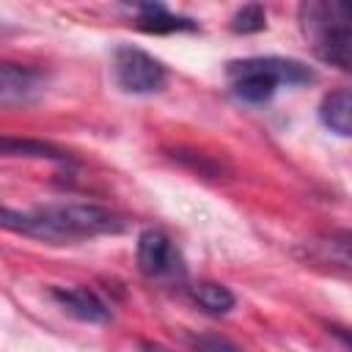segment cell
Instances as JSON below:
<instances>
[{
  "label": "cell",
  "mask_w": 352,
  "mask_h": 352,
  "mask_svg": "<svg viewBox=\"0 0 352 352\" xmlns=\"http://www.w3.org/2000/svg\"><path fill=\"white\" fill-rule=\"evenodd\" d=\"M0 226L6 231L41 239L50 245H66L80 239H94L104 234L126 231V220L99 204L88 201H69V204H47L36 209H11L3 206Z\"/></svg>",
  "instance_id": "6da1fadb"
},
{
  "label": "cell",
  "mask_w": 352,
  "mask_h": 352,
  "mask_svg": "<svg viewBox=\"0 0 352 352\" xmlns=\"http://www.w3.org/2000/svg\"><path fill=\"white\" fill-rule=\"evenodd\" d=\"M226 74L231 82V94L248 104H264L275 96L280 85H302L316 77L308 63L278 55H253V58L228 60Z\"/></svg>",
  "instance_id": "7a4b0ae2"
},
{
  "label": "cell",
  "mask_w": 352,
  "mask_h": 352,
  "mask_svg": "<svg viewBox=\"0 0 352 352\" xmlns=\"http://www.w3.org/2000/svg\"><path fill=\"white\" fill-rule=\"evenodd\" d=\"M110 72H113V82L124 94H138V96L157 94L168 80L165 63L135 44H118L113 50Z\"/></svg>",
  "instance_id": "3957f363"
},
{
  "label": "cell",
  "mask_w": 352,
  "mask_h": 352,
  "mask_svg": "<svg viewBox=\"0 0 352 352\" xmlns=\"http://www.w3.org/2000/svg\"><path fill=\"white\" fill-rule=\"evenodd\" d=\"M135 256H138V270L146 278H151V280L173 283V280H182L184 272H187L184 258H182V250L160 228H143L138 234Z\"/></svg>",
  "instance_id": "277c9868"
},
{
  "label": "cell",
  "mask_w": 352,
  "mask_h": 352,
  "mask_svg": "<svg viewBox=\"0 0 352 352\" xmlns=\"http://www.w3.org/2000/svg\"><path fill=\"white\" fill-rule=\"evenodd\" d=\"M300 256L311 264L352 278V228H330L302 242Z\"/></svg>",
  "instance_id": "5b68a950"
},
{
  "label": "cell",
  "mask_w": 352,
  "mask_h": 352,
  "mask_svg": "<svg viewBox=\"0 0 352 352\" xmlns=\"http://www.w3.org/2000/svg\"><path fill=\"white\" fill-rule=\"evenodd\" d=\"M47 91V74L36 66L25 63H3L0 66V104H30Z\"/></svg>",
  "instance_id": "8992f818"
},
{
  "label": "cell",
  "mask_w": 352,
  "mask_h": 352,
  "mask_svg": "<svg viewBox=\"0 0 352 352\" xmlns=\"http://www.w3.org/2000/svg\"><path fill=\"white\" fill-rule=\"evenodd\" d=\"M50 297L58 302V308L69 316H74L77 322H88V324H104L110 322V305L88 286H55L50 289Z\"/></svg>",
  "instance_id": "52a82bcc"
},
{
  "label": "cell",
  "mask_w": 352,
  "mask_h": 352,
  "mask_svg": "<svg viewBox=\"0 0 352 352\" xmlns=\"http://www.w3.org/2000/svg\"><path fill=\"white\" fill-rule=\"evenodd\" d=\"M300 25L305 36L316 38L319 33L341 25H352V3L324 0V3H302L300 6Z\"/></svg>",
  "instance_id": "ba28073f"
},
{
  "label": "cell",
  "mask_w": 352,
  "mask_h": 352,
  "mask_svg": "<svg viewBox=\"0 0 352 352\" xmlns=\"http://www.w3.org/2000/svg\"><path fill=\"white\" fill-rule=\"evenodd\" d=\"M135 22L143 33H184L198 30V22L182 14L168 11L162 3H138L135 6Z\"/></svg>",
  "instance_id": "9c48e42d"
},
{
  "label": "cell",
  "mask_w": 352,
  "mask_h": 352,
  "mask_svg": "<svg viewBox=\"0 0 352 352\" xmlns=\"http://www.w3.org/2000/svg\"><path fill=\"white\" fill-rule=\"evenodd\" d=\"M314 50L324 63L352 74V25H341L319 33L314 38Z\"/></svg>",
  "instance_id": "30bf717a"
},
{
  "label": "cell",
  "mask_w": 352,
  "mask_h": 352,
  "mask_svg": "<svg viewBox=\"0 0 352 352\" xmlns=\"http://www.w3.org/2000/svg\"><path fill=\"white\" fill-rule=\"evenodd\" d=\"M319 121L341 135V138H352V88H338L324 94V99L319 102Z\"/></svg>",
  "instance_id": "8fae6325"
},
{
  "label": "cell",
  "mask_w": 352,
  "mask_h": 352,
  "mask_svg": "<svg viewBox=\"0 0 352 352\" xmlns=\"http://www.w3.org/2000/svg\"><path fill=\"white\" fill-rule=\"evenodd\" d=\"M0 151L6 157H33V160H50L58 165H72L74 157L47 140H33V138H3L0 140Z\"/></svg>",
  "instance_id": "7c38bea8"
},
{
  "label": "cell",
  "mask_w": 352,
  "mask_h": 352,
  "mask_svg": "<svg viewBox=\"0 0 352 352\" xmlns=\"http://www.w3.org/2000/svg\"><path fill=\"white\" fill-rule=\"evenodd\" d=\"M190 297H192V302L201 311H206L212 316H226L236 305L234 292L226 283H217V280H198V283H192L190 286Z\"/></svg>",
  "instance_id": "4fadbf2b"
},
{
  "label": "cell",
  "mask_w": 352,
  "mask_h": 352,
  "mask_svg": "<svg viewBox=\"0 0 352 352\" xmlns=\"http://www.w3.org/2000/svg\"><path fill=\"white\" fill-rule=\"evenodd\" d=\"M264 28H267V11L258 3H248L231 16V30L234 33L248 36V33H261Z\"/></svg>",
  "instance_id": "5bb4252c"
},
{
  "label": "cell",
  "mask_w": 352,
  "mask_h": 352,
  "mask_svg": "<svg viewBox=\"0 0 352 352\" xmlns=\"http://www.w3.org/2000/svg\"><path fill=\"white\" fill-rule=\"evenodd\" d=\"M187 344L192 352H242V346H236L231 338L217 333H190Z\"/></svg>",
  "instance_id": "9a60e30c"
},
{
  "label": "cell",
  "mask_w": 352,
  "mask_h": 352,
  "mask_svg": "<svg viewBox=\"0 0 352 352\" xmlns=\"http://www.w3.org/2000/svg\"><path fill=\"white\" fill-rule=\"evenodd\" d=\"M330 333H333V336H336V338H338V341H341V344H344V346L352 352V330H344V327H330Z\"/></svg>",
  "instance_id": "2e32d148"
},
{
  "label": "cell",
  "mask_w": 352,
  "mask_h": 352,
  "mask_svg": "<svg viewBox=\"0 0 352 352\" xmlns=\"http://www.w3.org/2000/svg\"><path fill=\"white\" fill-rule=\"evenodd\" d=\"M140 349H143V352H170V349H165V346H160V344H151V341H143Z\"/></svg>",
  "instance_id": "e0dca14e"
}]
</instances>
